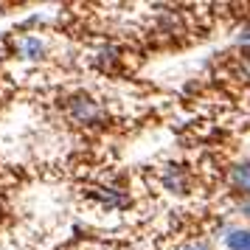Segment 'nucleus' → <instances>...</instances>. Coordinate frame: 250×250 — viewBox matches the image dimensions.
Here are the masks:
<instances>
[{
    "mask_svg": "<svg viewBox=\"0 0 250 250\" xmlns=\"http://www.w3.org/2000/svg\"><path fill=\"white\" fill-rule=\"evenodd\" d=\"M228 183L242 197H250V163H236L233 169L228 171Z\"/></svg>",
    "mask_w": 250,
    "mask_h": 250,
    "instance_id": "obj_2",
    "label": "nucleus"
},
{
    "mask_svg": "<svg viewBox=\"0 0 250 250\" xmlns=\"http://www.w3.org/2000/svg\"><path fill=\"white\" fill-rule=\"evenodd\" d=\"M239 211H242L245 216H250V197H245V200H242V205H239Z\"/></svg>",
    "mask_w": 250,
    "mask_h": 250,
    "instance_id": "obj_7",
    "label": "nucleus"
},
{
    "mask_svg": "<svg viewBox=\"0 0 250 250\" xmlns=\"http://www.w3.org/2000/svg\"><path fill=\"white\" fill-rule=\"evenodd\" d=\"M70 118L76 124H102L104 118H107V113H104V107L96 99L76 96V99H70Z\"/></svg>",
    "mask_w": 250,
    "mask_h": 250,
    "instance_id": "obj_1",
    "label": "nucleus"
},
{
    "mask_svg": "<svg viewBox=\"0 0 250 250\" xmlns=\"http://www.w3.org/2000/svg\"><path fill=\"white\" fill-rule=\"evenodd\" d=\"M17 51H20V57L23 59H40L45 54V45H42V40L40 37H31L25 34L20 42H17Z\"/></svg>",
    "mask_w": 250,
    "mask_h": 250,
    "instance_id": "obj_4",
    "label": "nucleus"
},
{
    "mask_svg": "<svg viewBox=\"0 0 250 250\" xmlns=\"http://www.w3.org/2000/svg\"><path fill=\"white\" fill-rule=\"evenodd\" d=\"M225 250H250V228H230L222 236Z\"/></svg>",
    "mask_w": 250,
    "mask_h": 250,
    "instance_id": "obj_3",
    "label": "nucleus"
},
{
    "mask_svg": "<svg viewBox=\"0 0 250 250\" xmlns=\"http://www.w3.org/2000/svg\"><path fill=\"white\" fill-rule=\"evenodd\" d=\"M236 42H239V45H250V25H245V28H242V31H239Z\"/></svg>",
    "mask_w": 250,
    "mask_h": 250,
    "instance_id": "obj_6",
    "label": "nucleus"
},
{
    "mask_svg": "<svg viewBox=\"0 0 250 250\" xmlns=\"http://www.w3.org/2000/svg\"><path fill=\"white\" fill-rule=\"evenodd\" d=\"M163 183H166V188H169V191H177V194L186 191V180H183L180 171H169V174L163 177Z\"/></svg>",
    "mask_w": 250,
    "mask_h": 250,
    "instance_id": "obj_5",
    "label": "nucleus"
}]
</instances>
